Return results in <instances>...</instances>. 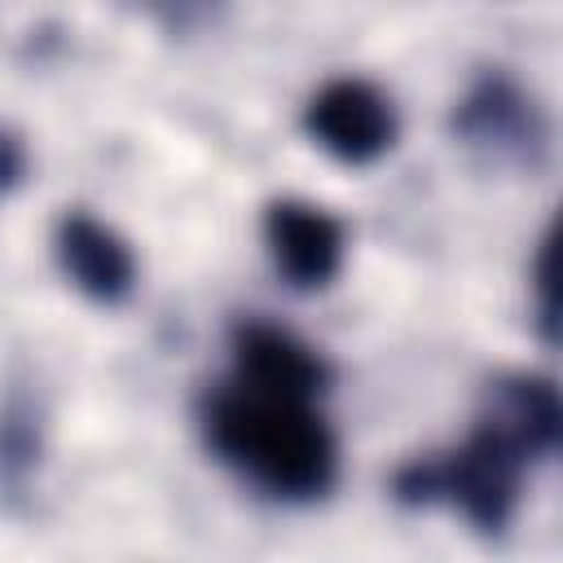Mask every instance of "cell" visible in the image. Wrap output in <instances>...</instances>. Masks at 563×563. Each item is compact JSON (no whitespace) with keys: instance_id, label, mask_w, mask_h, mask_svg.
Instances as JSON below:
<instances>
[{"instance_id":"1","label":"cell","mask_w":563,"mask_h":563,"mask_svg":"<svg viewBox=\"0 0 563 563\" xmlns=\"http://www.w3.org/2000/svg\"><path fill=\"white\" fill-rule=\"evenodd\" d=\"M207 444L238 475L286 501H312L334 484L339 449L312 400L224 383L202 405Z\"/></svg>"},{"instance_id":"2","label":"cell","mask_w":563,"mask_h":563,"mask_svg":"<svg viewBox=\"0 0 563 563\" xmlns=\"http://www.w3.org/2000/svg\"><path fill=\"white\" fill-rule=\"evenodd\" d=\"M519 475H523V457L493 431L475 427L466 444H457L453 453L405 462L391 475V493L405 506L449 501L479 532H501L519 506Z\"/></svg>"},{"instance_id":"3","label":"cell","mask_w":563,"mask_h":563,"mask_svg":"<svg viewBox=\"0 0 563 563\" xmlns=\"http://www.w3.org/2000/svg\"><path fill=\"white\" fill-rule=\"evenodd\" d=\"M453 132L501 167L537 172L545 163V119L537 101L501 70H488L471 84V92L453 110Z\"/></svg>"},{"instance_id":"4","label":"cell","mask_w":563,"mask_h":563,"mask_svg":"<svg viewBox=\"0 0 563 563\" xmlns=\"http://www.w3.org/2000/svg\"><path fill=\"white\" fill-rule=\"evenodd\" d=\"M303 128L339 163L365 167V163H374L378 154L391 150L396 110L369 79L343 75V79H330L312 92V101L303 110Z\"/></svg>"},{"instance_id":"5","label":"cell","mask_w":563,"mask_h":563,"mask_svg":"<svg viewBox=\"0 0 563 563\" xmlns=\"http://www.w3.org/2000/svg\"><path fill=\"white\" fill-rule=\"evenodd\" d=\"M264 242L273 264L295 290H321L343 264V224L299 198L268 202L264 211Z\"/></svg>"},{"instance_id":"6","label":"cell","mask_w":563,"mask_h":563,"mask_svg":"<svg viewBox=\"0 0 563 563\" xmlns=\"http://www.w3.org/2000/svg\"><path fill=\"white\" fill-rule=\"evenodd\" d=\"M233 365H238V383L273 396H295V400H312L330 383V365L299 334L273 321L233 325Z\"/></svg>"},{"instance_id":"7","label":"cell","mask_w":563,"mask_h":563,"mask_svg":"<svg viewBox=\"0 0 563 563\" xmlns=\"http://www.w3.org/2000/svg\"><path fill=\"white\" fill-rule=\"evenodd\" d=\"M479 427L506 440L523 462L554 453L563 435V409L554 383L541 374H506L488 383Z\"/></svg>"},{"instance_id":"8","label":"cell","mask_w":563,"mask_h":563,"mask_svg":"<svg viewBox=\"0 0 563 563\" xmlns=\"http://www.w3.org/2000/svg\"><path fill=\"white\" fill-rule=\"evenodd\" d=\"M57 260H62V273L97 303H119L136 286V260H132L128 242L114 229H106L101 220L84 216V211L62 216Z\"/></svg>"},{"instance_id":"9","label":"cell","mask_w":563,"mask_h":563,"mask_svg":"<svg viewBox=\"0 0 563 563\" xmlns=\"http://www.w3.org/2000/svg\"><path fill=\"white\" fill-rule=\"evenodd\" d=\"M40 462V418L31 400L9 396L0 409V484L22 488Z\"/></svg>"},{"instance_id":"10","label":"cell","mask_w":563,"mask_h":563,"mask_svg":"<svg viewBox=\"0 0 563 563\" xmlns=\"http://www.w3.org/2000/svg\"><path fill=\"white\" fill-rule=\"evenodd\" d=\"M22 172H26V150H22V141L0 128V194H9V189L22 180Z\"/></svg>"}]
</instances>
